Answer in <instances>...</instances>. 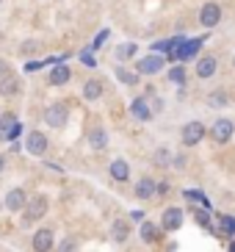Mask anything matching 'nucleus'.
<instances>
[{"label":"nucleus","instance_id":"f257e3e1","mask_svg":"<svg viewBox=\"0 0 235 252\" xmlns=\"http://www.w3.org/2000/svg\"><path fill=\"white\" fill-rule=\"evenodd\" d=\"M202 42H205V36H199V39H185L183 45L177 47V50H172L169 56H166V61H188V59H194L199 53V47H202Z\"/></svg>","mask_w":235,"mask_h":252},{"label":"nucleus","instance_id":"f03ea898","mask_svg":"<svg viewBox=\"0 0 235 252\" xmlns=\"http://www.w3.org/2000/svg\"><path fill=\"white\" fill-rule=\"evenodd\" d=\"M47 214V197H33V200L25 205V216H22V224H33L39 222L42 216Z\"/></svg>","mask_w":235,"mask_h":252},{"label":"nucleus","instance_id":"7ed1b4c3","mask_svg":"<svg viewBox=\"0 0 235 252\" xmlns=\"http://www.w3.org/2000/svg\"><path fill=\"white\" fill-rule=\"evenodd\" d=\"M66 119H69V111H66L64 103H53V105L44 108V122H47L50 127H64Z\"/></svg>","mask_w":235,"mask_h":252},{"label":"nucleus","instance_id":"20e7f679","mask_svg":"<svg viewBox=\"0 0 235 252\" xmlns=\"http://www.w3.org/2000/svg\"><path fill=\"white\" fill-rule=\"evenodd\" d=\"M20 130H22V125L17 122L14 114H3L0 117V141H17Z\"/></svg>","mask_w":235,"mask_h":252},{"label":"nucleus","instance_id":"39448f33","mask_svg":"<svg viewBox=\"0 0 235 252\" xmlns=\"http://www.w3.org/2000/svg\"><path fill=\"white\" fill-rule=\"evenodd\" d=\"M163 64H166V59H161L158 53H152V56H147V59L136 61V72H141V75H158L163 69Z\"/></svg>","mask_w":235,"mask_h":252},{"label":"nucleus","instance_id":"423d86ee","mask_svg":"<svg viewBox=\"0 0 235 252\" xmlns=\"http://www.w3.org/2000/svg\"><path fill=\"white\" fill-rule=\"evenodd\" d=\"M25 147H28V153H30V156L42 158L44 153H47V147H50V141H47V136H44V133L33 130V133L28 136V141H25Z\"/></svg>","mask_w":235,"mask_h":252},{"label":"nucleus","instance_id":"0eeeda50","mask_svg":"<svg viewBox=\"0 0 235 252\" xmlns=\"http://www.w3.org/2000/svg\"><path fill=\"white\" fill-rule=\"evenodd\" d=\"M219 20H221V6L219 3H205L202 11H199V23L205 28H213V25H219Z\"/></svg>","mask_w":235,"mask_h":252},{"label":"nucleus","instance_id":"6e6552de","mask_svg":"<svg viewBox=\"0 0 235 252\" xmlns=\"http://www.w3.org/2000/svg\"><path fill=\"white\" fill-rule=\"evenodd\" d=\"M202 136H205V127H202V122H188V125L183 127V144L185 147H194V144H199L202 141Z\"/></svg>","mask_w":235,"mask_h":252},{"label":"nucleus","instance_id":"1a4fd4ad","mask_svg":"<svg viewBox=\"0 0 235 252\" xmlns=\"http://www.w3.org/2000/svg\"><path fill=\"white\" fill-rule=\"evenodd\" d=\"M161 224H163V230H169V233L172 230H180V224H183V211H180V208H166Z\"/></svg>","mask_w":235,"mask_h":252},{"label":"nucleus","instance_id":"9d476101","mask_svg":"<svg viewBox=\"0 0 235 252\" xmlns=\"http://www.w3.org/2000/svg\"><path fill=\"white\" fill-rule=\"evenodd\" d=\"M33 250L36 252H50L53 250V230H36V236H33Z\"/></svg>","mask_w":235,"mask_h":252},{"label":"nucleus","instance_id":"9b49d317","mask_svg":"<svg viewBox=\"0 0 235 252\" xmlns=\"http://www.w3.org/2000/svg\"><path fill=\"white\" fill-rule=\"evenodd\" d=\"M130 114L136 119H141V122L152 119V108L147 105V100H144V97H139V100H133V103H130Z\"/></svg>","mask_w":235,"mask_h":252},{"label":"nucleus","instance_id":"f8f14e48","mask_svg":"<svg viewBox=\"0 0 235 252\" xmlns=\"http://www.w3.org/2000/svg\"><path fill=\"white\" fill-rule=\"evenodd\" d=\"M155 191H158V183H155L152 178H141L139 183H136V197H139V200H149Z\"/></svg>","mask_w":235,"mask_h":252},{"label":"nucleus","instance_id":"ddd939ff","mask_svg":"<svg viewBox=\"0 0 235 252\" xmlns=\"http://www.w3.org/2000/svg\"><path fill=\"white\" fill-rule=\"evenodd\" d=\"M88 147L91 150H105L108 147V133H105L103 127H91V130H88Z\"/></svg>","mask_w":235,"mask_h":252},{"label":"nucleus","instance_id":"4468645a","mask_svg":"<svg viewBox=\"0 0 235 252\" xmlns=\"http://www.w3.org/2000/svg\"><path fill=\"white\" fill-rule=\"evenodd\" d=\"M6 208L11 214H17L20 208H25V191H22V189H11V191L6 194Z\"/></svg>","mask_w":235,"mask_h":252},{"label":"nucleus","instance_id":"2eb2a0df","mask_svg":"<svg viewBox=\"0 0 235 252\" xmlns=\"http://www.w3.org/2000/svg\"><path fill=\"white\" fill-rule=\"evenodd\" d=\"M230 136H233V122H230V119H216L213 122V139L227 141Z\"/></svg>","mask_w":235,"mask_h":252},{"label":"nucleus","instance_id":"dca6fc26","mask_svg":"<svg viewBox=\"0 0 235 252\" xmlns=\"http://www.w3.org/2000/svg\"><path fill=\"white\" fill-rule=\"evenodd\" d=\"M216 72V56H205L197 61V75L199 78H210Z\"/></svg>","mask_w":235,"mask_h":252},{"label":"nucleus","instance_id":"f3484780","mask_svg":"<svg viewBox=\"0 0 235 252\" xmlns=\"http://www.w3.org/2000/svg\"><path fill=\"white\" fill-rule=\"evenodd\" d=\"M111 178H114V180H119V183L130 178V166H127V161H122V158H117V161L111 163Z\"/></svg>","mask_w":235,"mask_h":252},{"label":"nucleus","instance_id":"a211bd4d","mask_svg":"<svg viewBox=\"0 0 235 252\" xmlns=\"http://www.w3.org/2000/svg\"><path fill=\"white\" fill-rule=\"evenodd\" d=\"M111 236H114V241H127V236H130V224L125 222V219H117V222L111 224Z\"/></svg>","mask_w":235,"mask_h":252},{"label":"nucleus","instance_id":"6ab92c4d","mask_svg":"<svg viewBox=\"0 0 235 252\" xmlns=\"http://www.w3.org/2000/svg\"><path fill=\"white\" fill-rule=\"evenodd\" d=\"M83 97H86V100H97V97H103V81H97V78L86 81V86H83Z\"/></svg>","mask_w":235,"mask_h":252},{"label":"nucleus","instance_id":"aec40b11","mask_svg":"<svg viewBox=\"0 0 235 252\" xmlns=\"http://www.w3.org/2000/svg\"><path fill=\"white\" fill-rule=\"evenodd\" d=\"M20 92V81H17V75H8L6 81L0 83V94L3 97H14Z\"/></svg>","mask_w":235,"mask_h":252},{"label":"nucleus","instance_id":"412c9836","mask_svg":"<svg viewBox=\"0 0 235 252\" xmlns=\"http://www.w3.org/2000/svg\"><path fill=\"white\" fill-rule=\"evenodd\" d=\"M66 81H69V69H66L64 64H59V67L50 72V83L53 86H64Z\"/></svg>","mask_w":235,"mask_h":252},{"label":"nucleus","instance_id":"4be33fe9","mask_svg":"<svg viewBox=\"0 0 235 252\" xmlns=\"http://www.w3.org/2000/svg\"><path fill=\"white\" fill-rule=\"evenodd\" d=\"M141 238H144L147 244H152V241H158V227H155L152 222H141Z\"/></svg>","mask_w":235,"mask_h":252},{"label":"nucleus","instance_id":"5701e85b","mask_svg":"<svg viewBox=\"0 0 235 252\" xmlns=\"http://www.w3.org/2000/svg\"><path fill=\"white\" fill-rule=\"evenodd\" d=\"M136 50H139V47L133 45V42H127V45H119L114 56H117L119 61H127V59H133V56H136Z\"/></svg>","mask_w":235,"mask_h":252},{"label":"nucleus","instance_id":"b1692460","mask_svg":"<svg viewBox=\"0 0 235 252\" xmlns=\"http://www.w3.org/2000/svg\"><path fill=\"white\" fill-rule=\"evenodd\" d=\"M185 197H188V200H194V202H202V205H205V208H210V205H207V197H205V194H202V191H199V189H185Z\"/></svg>","mask_w":235,"mask_h":252},{"label":"nucleus","instance_id":"393cba45","mask_svg":"<svg viewBox=\"0 0 235 252\" xmlns=\"http://www.w3.org/2000/svg\"><path fill=\"white\" fill-rule=\"evenodd\" d=\"M117 78H119L122 83H127V86H133V83L139 81V78H136V72H127L125 67H117Z\"/></svg>","mask_w":235,"mask_h":252},{"label":"nucleus","instance_id":"a878e982","mask_svg":"<svg viewBox=\"0 0 235 252\" xmlns=\"http://www.w3.org/2000/svg\"><path fill=\"white\" fill-rule=\"evenodd\" d=\"M169 81H172V83H183V81H185L183 64H180V67H172V69H169Z\"/></svg>","mask_w":235,"mask_h":252},{"label":"nucleus","instance_id":"bb28decb","mask_svg":"<svg viewBox=\"0 0 235 252\" xmlns=\"http://www.w3.org/2000/svg\"><path fill=\"white\" fill-rule=\"evenodd\" d=\"M207 103L216 105V108H219V105H227V94H224V92H213V94L207 97Z\"/></svg>","mask_w":235,"mask_h":252},{"label":"nucleus","instance_id":"cd10ccee","mask_svg":"<svg viewBox=\"0 0 235 252\" xmlns=\"http://www.w3.org/2000/svg\"><path fill=\"white\" fill-rule=\"evenodd\" d=\"M221 230L230 233V236L235 233V219H233V216H221Z\"/></svg>","mask_w":235,"mask_h":252},{"label":"nucleus","instance_id":"c85d7f7f","mask_svg":"<svg viewBox=\"0 0 235 252\" xmlns=\"http://www.w3.org/2000/svg\"><path fill=\"white\" fill-rule=\"evenodd\" d=\"M8 75H14V69H11V64H8V61H3V59H0V83L6 81Z\"/></svg>","mask_w":235,"mask_h":252},{"label":"nucleus","instance_id":"c756f323","mask_svg":"<svg viewBox=\"0 0 235 252\" xmlns=\"http://www.w3.org/2000/svg\"><path fill=\"white\" fill-rule=\"evenodd\" d=\"M59 252H75V238H72V236H66L64 241L59 244Z\"/></svg>","mask_w":235,"mask_h":252},{"label":"nucleus","instance_id":"7c9ffc66","mask_svg":"<svg viewBox=\"0 0 235 252\" xmlns=\"http://www.w3.org/2000/svg\"><path fill=\"white\" fill-rule=\"evenodd\" d=\"M81 61L86 64V67H97V59H94V53H91V50H83L81 53Z\"/></svg>","mask_w":235,"mask_h":252},{"label":"nucleus","instance_id":"2f4dec72","mask_svg":"<svg viewBox=\"0 0 235 252\" xmlns=\"http://www.w3.org/2000/svg\"><path fill=\"white\" fill-rule=\"evenodd\" d=\"M111 36V31H100V33H97V39H94V45H91V50H97V47H103L105 45V39H108Z\"/></svg>","mask_w":235,"mask_h":252},{"label":"nucleus","instance_id":"473e14b6","mask_svg":"<svg viewBox=\"0 0 235 252\" xmlns=\"http://www.w3.org/2000/svg\"><path fill=\"white\" fill-rule=\"evenodd\" d=\"M197 224H210V214L207 211H197Z\"/></svg>","mask_w":235,"mask_h":252},{"label":"nucleus","instance_id":"72a5a7b5","mask_svg":"<svg viewBox=\"0 0 235 252\" xmlns=\"http://www.w3.org/2000/svg\"><path fill=\"white\" fill-rule=\"evenodd\" d=\"M155 161H158V163H169V153H166V150H158Z\"/></svg>","mask_w":235,"mask_h":252},{"label":"nucleus","instance_id":"f704fd0d","mask_svg":"<svg viewBox=\"0 0 235 252\" xmlns=\"http://www.w3.org/2000/svg\"><path fill=\"white\" fill-rule=\"evenodd\" d=\"M130 219L133 222H144V211H130Z\"/></svg>","mask_w":235,"mask_h":252},{"label":"nucleus","instance_id":"c9c22d12","mask_svg":"<svg viewBox=\"0 0 235 252\" xmlns=\"http://www.w3.org/2000/svg\"><path fill=\"white\" fill-rule=\"evenodd\" d=\"M36 42H25V45H22V53H33V50H36Z\"/></svg>","mask_w":235,"mask_h":252},{"label":"nucleus","instance_id":"e433bc0d","mask_svg":"<svg viewBox=\"0 0 235 252\" xmlns=\"http://www.w3.org/2000/svg\"><path fill=\"white\" fill-rule=\"evenodd\" d=\"M158 194H169V186H166V183H158Z\"/></svg>","mask_w":235,"mask_h":252},{"label":"nucleus","instance_id":"4c0bfd02","mask_svg":"<svg viewBox=\"0 0 235 252\" xmlns=\"http://www.w3.org/2000/svg\"><path fill=\"white\" fill-rule=\"evenodd\" d=\"M3 169H6V158L0 156V172H3Z\"/></svg>","mask_w":235,"mask_h":252},{"label":"nucleus","instance_id":"58836bf2","mask_svg":"<svg viewBox=\"0 0 235 252\" xmlns=\"http://www.w3.org/2000/svg\"><path fill=\"white\" fill-rule=\"evenodd\" d=\"M230 252H235V241H233V244H230Z\"/></svg>","mask_w":235,"mask_h":252}]
</instances>
